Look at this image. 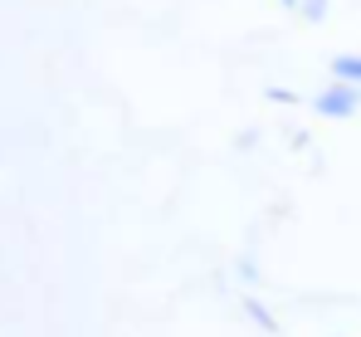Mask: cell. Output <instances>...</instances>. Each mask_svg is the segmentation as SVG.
I'll return each mask as SVG.
<instances>
[{
  "label": "cell",
  "instance_id": "5b68a950",
  "mask_svg": "<svg viewBox=\"0 0 361 337\" xmlns=\"http://www.w3.org/2000/svg\"><path fill=\"white\" fill-rule=\"evenodd\" d=\"M264 98H269V103H293L298 93H293V88H264Z\"/></svg>",
  "mask_w": 361,
  "mask_h": 337
},
{
  "label": "cell",
  "instance_id": "277c9868",
  "mask_svg": "<svg viewBox=\"0 0 361 337\" xmlns=\"http://www.w3.org/2000/svg\"><path fill=\"white\" fill-rule=\"evenodd\" d=\"M298 15L312 20V25H322V20H327V0H298Z\"/></svg>",
  "mask_w": 361,
  "mask_h": 337
},
{
  "label": "cell",
  "instance_id": "8992f818",
  "mask_svg": "<svg viewBox=\"0 0 361 337\" xmlns=\"http://www.w3.org/2000/svg\"><path fill=\"white\" fill-rule=\"evenodd\" d=\"M279 5H288V10H298V0H279Z\"/></svg>",
  "mask_w": 361,
  "mask_h": 337
},
{
  "label": "cell",
  "instance_id": "7a4b0ae2",
  "mask_svg": "<svg viewBox=\"0 0 361 337\" xmlns=\"http://www.w3.org/2000/svg\"><path fill=\"white\" fill-rule=\"evenodd\" d=\"M332 78L347 88H361V54H332Z\"/></svg>",
  "mask_w": 361,
  "mask_h": 337
},
{
  "label": "cell",
  "instance_id": "6da1fadb",
  "mask_svg": "<svg viewBox=\"0 0 361 337\" xmlns=\"http://www.w3.org/2000/svg\"><path fill=\"white\" fill-rule=\"evenodd\" d=\"M357 108H361V88H347V83H327V88L312 98V112H317V117H332V122L352 117Z\"/></svg>",
  "mask_w": 361,
  "mask_h": 337
},
{
  "label": "cell",
  "instance_id": "3957f363",
  "mask_svg": "<svg viewBox=\"0 0 361 337\" xmlns=\"http://www.w3.org/2000/svg\"><path fill=\"white\" fill-rule=\"evenodd\" d=\"M244 313H249V318H254V323H259L264 333H279V318H274V313H269V308H264L259 298H244Z\"/></svg>",
  "mask_w": 361,
  "mask_h": 337
}]
</instances>
